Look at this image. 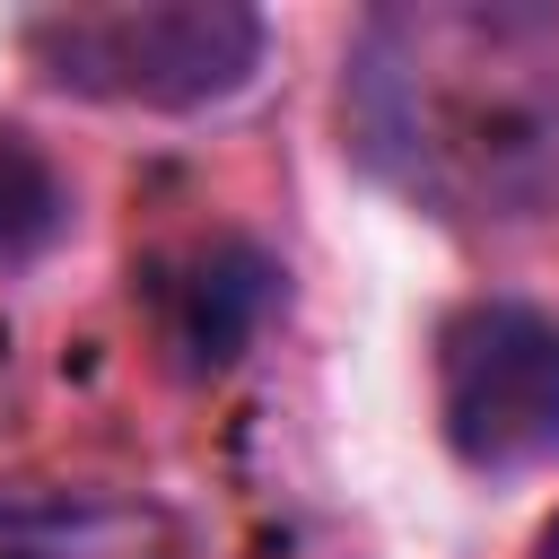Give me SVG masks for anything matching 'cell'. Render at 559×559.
Segmentation results:
<instances>
[{"label": "cell", "mask_w": 559, "mask_h": 559, "mask_svg": "<svg viewBox=\"0 0 559 559\" xmlns=\"http://www.w3.org/2000/svg\"><path fill=\"white\" fill-rule=\"evenodd\" d=\"M349 148L428 218L515 227L559 210V9H376L341 79Z\"/></svg>", "instance_id": "cell-1"}, {"label": "cell", "mask_w": 559, "mask_h": 559, "mask_svg": "<svg viewBox=\"0 0 559 559\" xmlns=\"http://www.w3.org/2000/svg\"><path fill=\"white\" fill-rule=\"evenodd\" d=\"M17 52L35 61L44 87L79 105L210 114L262 70L271 26L236 0H105V9H35L17 26Z\"/></svg>", "instance_id": "cell-2"}, {"label": "cell", "mask_w": 559, "mask_h": 559, "mask_svg": "<svg viewBox=\"0 0 559 559\" xmlns=\"http://www.w3.org/2000/svg\"><path fill=\"white\" fill-rule=\"evenodd\" d=\"M437 428L489 480L559 463V314L524 297L454 306L437 323Z\"/></svg>", "instance_id": "cell-3"}, {"label": "cell", "mask_w": 559, "mask_h": 559, "mask_svg": "<svg viewBox=\"0 0 559 559\" xmlns=\"http://www.w3.org/2000/svg\"><path fill=\"white\" fill-rule=\"evenodd\" d=\"M280 297V271L271 253H253L245 236H210V245H183L166 271H157V323L175 341L183 367H227L262 314Z\"/></svg>", "instance_id": "cell-4"}, {"label": "cell", "mask_w": 559, "mask_h": 559, "mask_svg": "<svg viewBox=\"0 0 559 559\" xmlns=\"http://www.w3.org/2000/svg\"><path fill=\"white\" fill-rule=\"evenodd\" d=\"M148 515L96 498H0V559H140Z\"/></svg>", "instance_id": "cell-5"}, {"label": "cell", "mask_w": 559, "mask_h": 559, "mask_svg": "<svg viewBox=\"0 0 559 559\" xmlns=\"http://www.w3.org/2000/svg\"><path fill=\"white\" fill-rule=\"evenodd\" d=\"M61 227H70L61 166L44 157V140H26L17 122H0V262H35Z\"/></svg>", "instance_id": "cell-6"}, {"label": "cell", "mask_w": 559, "mask_h": 559, "mask_svg": "<svg viewBox=\"0 0 559 559\" xmlns=\"http://www.w3.org/2000/svg\"><path fill=\"white\" fill-rule=\"evenodd\" d=\"M533 559H559V515L542 524V542H533Z\"/></svg>", "instance_id": "cell-7"}]
</instances>
